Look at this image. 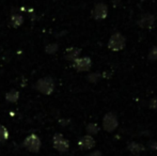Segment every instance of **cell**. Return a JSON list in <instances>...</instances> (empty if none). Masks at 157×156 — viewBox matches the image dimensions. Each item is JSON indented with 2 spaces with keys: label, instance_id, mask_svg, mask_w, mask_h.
<instances>
[{
  "label": "cell",
  "instance_id": "1",
  "mask_svg": "<svg viewBox=\"0 0 157 156\" xmlns=\"http://www.w3.org/2000/svg\"><path fill=\"white\" fill-rule=\"evenodd\" d=\"M126 45V39L120 32H116L110 36L108 41V48L112 51H121Z\"/></svg>",
  "mask_w": 157,
  "mask_h": 156
},
{
  "label": "cell",
  "instance_id": "2",
  "mask_svg": "<svg viewBox=\"0 0 157 156\" xmlns=\"http://www.w3.org/2000/svg\"><path fill=\"white\" fill-rule=\"evenodd\" d=\"M119 126L118 117L114 112H107L103 118V128L107 133H113Z\"/></svg>",
  "mask_w": 157,
  "mask_h": 156
},
{
  "label": "cell",
  "instance_id": "3",
  "mask_svg": "<svg viewBox=\"0 0 157 156\" xmlns=\"http://www.w3.org/2000/svg\"><path fill=\"white\" fill-rule=\"evenodd\" d=\"M35 88H36L40 92H42V93L50 94L55 89L54 80L50 77L42 78V79H40V80H37L36 85H35Z\"/></svg>",
  "mask_w": 157,
  "mask_h": 156
},
{
  "label": "cell",
  "instance_id": "4",
  "mask_svg": "<svg viewBox=\"0 0 157 156\" xmlns=\"http://www.w3.org/2000/svg\"><path fill=\"white\" fill-rule=\"evenodd\" d=\"M92 17L96 21H103L108 16V6L103 2H99L94 6L91 13Z\"/></svg>",
  "mask_w": 157,
  "mask_h": 156
},
{
  "label": "cell",
  "instance_id": "5",
  "mask_svg": "<svg viewBox=\"0 0 157 156\" xmlns=\"http://www.w3.org/2000/svg\"><path fill=\"white\" fill-rule=\"evenodd\" d=\"M73 67L78 72H88L90 71L92 67V60L89 57H82V58H77L74 61Z\"/></svg>",
  "mask_w": 157,
  "mask_h": 156
},
{
  "label": "cell",
  "instance_id": "6",
  "mask_svg": "<svg viewBox=\"0 0 157 156\" xmlns=\"http://www.w3.org/2000/svg\"><path fill=\"white\" fill-rule=\"evenodd\" d=\"M24 146L27 148L30 152H37L40 150V148H41V141H40L37 136L30 135L24 141Z\"/></svg>",
  "mask_w": 157,
  "mask_h": 156
},
{
  "label": "cell",
  "instance_id": "7",
  "mask_svg": "<svg viewBox=\"0 0 157 156\" xmlns=\"http://www.w3.org/2000/svg\"><path fill=\"white\" fill-rule=\"evenodd\" d=\"M54 146L57 151H59V152H61V153H64L68 150L70 143H68V141L62 135L56 134V135L54 136Z\"/></svg>",
  "mask_w": 157,
  "mask_h": 156
},
{
  "label": "cell",
  "instance_id": "8",
  "mask_svg": "<svg viewBox=\"0 0 157 156\" xmlns=\"http://www.w3.org/2000/svg\"><path fill=\"white\" fill-rule=\"evenodd\" d=\"M155 24V16L152 14H144L137 21V25L142 29H151Z\"/></svg>",
  "mask_w": 157,
  "mask_h": 156
},
{
  "label": "cell",
  "instance_id": "9",
  "mask_svg": "<svg viewBox=\"0 0 157 156\" xmlns=\"http://www.w3.org/2000/svg\"><path fill=\"white\" fill-rule=\"evenodd\" d=\"M95 144H96V142H95L94 138L91 135L83 136L78 142V146L81 150H91L95 146Z\"/></svg>",
  "mask_w": 157,
  "mask_h": 156
},
{
  "label": "cell",
  "instance_id": "10",
  "mask_svg": "<svg viewBox=\"0 0 157 156\" xmlns=\"http://www.w3.org/2000/svg\"><path fill=\"white\" fill-rule=\"evenodd\" d=\"M127 151L130 153V154L135 155V156H139L142 152L145 151V146L141 143H138V142L132 141L128 143L127 146Z\"/></svg>",
  "mask_w": 157,
  "mask_h": 156
},
{
  "label": "cell",
  "instance_id": "11",
  "mask_svg": "<svg viewBox=\"0 0 157 156\" xmlns=\"http://www.w3.org/2000/svg\"><path fill=\"white\" fill-rule=\"evenodd\" d=\"M81 50L77 47H71L68 49H66L65 52V59L68 61H73L74 62L77 58H79V55H80Z\"/></svg>",
  "mask_w": 157,
  "mask_h": 156
},
{
  "label": "cell",
  "instance_id": "12",
  "mask_svg": "<svg viewBox=\"0 0 157 156\" xmlns=\"http://www.w3.org/2000/svg\"><path fill=\"white\" fill-rule=\"evenodd\" d=\"M24 23V17L19 14H14L11 17V24L14 28H17Z\"/></svg>",
  "mask_w": 157,
  "mask_h": 156
},
{
  "label": "cell",
  "instance_id": "13",
  "mask_svg": "<svg viewBox=\"0 0 157 156\" xmlns=\"http://www.w3.org/2000/svg\"><path fill=\"white\" fill-rule=\"evenodd\" d=\"M86 131L89 135H96L99 131V126L97 125V123H89L86 127Z\"/></svg>",
  "mask_w": 157,
  "mask_h": 156
},
{
  "label": "cell",
  "instance_id": "14",
  "mask_svg": "<svg viewBox=\"0 0 157 156\" xmlns=\"http://www.w3.org/2000/svg\"><path fill=\"white\" fill-rule=\"evenodd\" d=\"M18 96H19V93L16 91V90H11L8 94H6V100L10 101L12 103H15L17 100H18Z\"/></svg>",
  "mask_w": 157,
  "mask_h": 156
},
{
  "label": "cell",
  "instance_id": "15",
  "mask_svg": "<svg viewBox=\"0 0 157 156\" xmlns=\"http://www.w3.org/2000/svg\"><path fill=\"white\" fill-rule=\"evenodd\" d=\"M9 137V133L8 129L6 128L4 126L0 125V141H6Z\"/></svg>",
  "mask_w": 157,
  "mask_h": 156
},
{
  "label": "cell",
  "instance_id": "16",
  "mask_svg": "<svg viewBox=\"0 0 157 156\" xmlns=\"http://www.w3.org/2000/svg\"><path fill=\"white\" fill-rule=\"evenodd\" d=\"M147 59L151 61H157V46H154L147 55Z\"/></svg>",
  "mask_w": 157,
  "mask_h": 156
},
{
  "label": "cell",
  "instance_id": "17",
  "mask_svg": "<svg viewBox=\"0 0 157 156\" xmlns=\"http://www.w3.org/2000/svg\"><path fill=\"white\" fill-rule=\"evenodd\" d=\"M101 77V74H99V73H91V74H89V75H88L87 79L90 81V82H97Z\"/></svg>",
  "mask_w": 157,
  "mask_h": 156
},
{
  "label": "cell",
  "instance_id": "18",
  "mask_svg": "<svg viewBox=\"0 0 157 156\" xmlns=\"http://www.w3.org/2000/svg\"><path fill=\"white\" fill-rule=\"evenodd\" d=\"M57 50H58V45L57 44H50V45H48L46 47V51L48 54H55Z\"/></svg>",
  "mask_w": 157,
  "mask_h": 156
},
{
  "label": "cell",
  "instance_id": "19",
  "mask_svg": "<svg viewBox=\"0 0 157 156\" xmlns=\"http://www.w3.org/2000/svg\"><path fill=\"white\" fill-rule=\"evenodd\" d=\"M147 146V149H150V150L156 151L157 150V141L156 140H149Z\"/></svg>",
  "mask_w": 157,
  "mask_h": 156
},
{
  "label": "cell",
  "instance_id": "20",
  "mask_svg": "<svg viewBox=\"0 0 157 156\" xmlns=\"http://www.w3.org/2000/svg\"><path fill=\"white\" fill-rule=\"evenodd\" d=\"M150 109H153V110H157V96H154L149 103Z\"/></svg>",
  "mask_w": 157,
  "mask_h": 156
},
{
  "label": "cell",
  "instance_id": "21",
  "mask_svg": "<svg viewBox=\"0 0 157 156\" xmlns=\"http://www.w3.org/2000/svg\"><path fill=\"white\" fill-rule=\"evenodd\" d=\"M111 76H112V73H111V72H109V73H108V72H104V73L101 74V77H103V78L109 79L110 77H111Z\"/></svg>",
  "mask_w": 157,
  "mask_h": 156
},
{
  "label": "cell",
  "instance_id": "22",
  "mask_svg": "<svg viewBox=\"0 0 157 156\" xmlns=\"http://www.w3.org/2000/svg\"><path fill=\"white\" fill-rule=\"evenodd\" d=\"M88 156H101V151H94V152H92L91 154Z\"/></svg>",
  "mask_w": 157,
  "mask_h": 156
}]
</instances>
